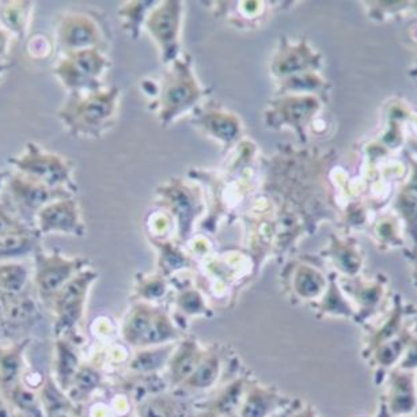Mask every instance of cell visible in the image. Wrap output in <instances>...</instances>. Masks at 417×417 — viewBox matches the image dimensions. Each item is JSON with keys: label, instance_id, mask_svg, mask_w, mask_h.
Masks as SVG:
<instances>
[{"label": "cell", "instance_id": "2", "mask_svg": "<svg viewBox=\"0 0 417 417\" xmlns=\"http://www.w3.org/2000/svg\"><path fill=\"white\" fill-rule=\"evenodd\" d=\"M14 171L53 189H67L74 193L71 165L60 155L48 153L36 143H28L23 151L9 158Z\"/></svg>", "mask_w": 417, "mask_h": 417}, {"label": "cell", "instance_id": "13", "mask_svg": "<svg viewBox=\"0 0 417 417\" xmlns=\"http://www.w3.org/2000/svg\"><path fill=\"white\" fill-rule=\"evenodd\" d=\"M79 370L77 356L71 345L62 337L56 341V362H55V382L67 390L71 387V384Z\"/></svg>", "mask_w": 417, "mask_h": 417}, {"label": "cell", "instance_id": "19", "mask_svg": "<svg viewBox=\"0 0 417 417\" xmlns=\"http://www.w3.org/2000/svg\"><path fill=\"white\" fill-rule=\"evenodd\" d=\"M266 412V402L261 397H253L244 408V417H263Z\"/></svg>", "mask_w": 417, "mask_h": 417}, {"label": "cell", "instance_id": "15", "mask_svg": "<svg viewBox=\"0 0 417 417\" xmlns=\"http://www.w3.org/2000/svg\"><path fill=\"white\" fill-rule=\"evenodd\" d=\"M23 223L28 222L19 217L11 201H0V238Z\"/></svg>", "mask_w": 417, "mask_h": 417}, {"label": "cell", "instance_id": "6", "mask_svg": "<svg viewBox=\"0 0 417 417\" xmlns=\"http://www.w3.org/2000/svg\"><path fill=\"white\" fill-rule=\"evenodd\" d=\"M105 67L107 60L95 48L68 53V56L55 68V74L65 87L75 93H79V90L97 92L98 77Z\"/></svg>", "mask_w": 417, "mask_h": 417}, {"label": "cell", "instance_id": "5", "mask_svg": "<svg viewBox=\"0 0 417 417\" xmlns=\"http://www.w3.org/2000/svg\"><path fill=\"white\" fill-rule=\"evenodd\" d=\"M6 186L9 190L10 201L16 207L19 217L31 224L36 215L44 207H47L48 204L72 196L71 190L49 188L37 181H33L16 171L11 173Z\"/></svg>", "mask_w": 417, "mask_h": 417}, {"label": "cell", "instance_id": "11", "mask_svg": "<svg viewBox=\"0 0 417 417\" xmlns=\"http://www.w3.org/2000/svg\"><path fill=\"white\" fill-rule=\"evenodd\" d=\"M33 284L31 269L18 261L0 263V294L19 295L29 290Z\"/></svg>", "mask_w": 417, "mask_h": 417}, {"label": "cell", "instance_id": "12", "mask_svg": "<svg viewBox=\"0 0 417 417\" xmlns=\"http://www.w3.org/2000/svg\"><path fill=\"white\" fill-rule=\"evenodd\" d=\"M3 397L13 405L21 417H45L38 391L23 382L13 387Z\"/></svg>", "mask_w": 417, "mask_h": 417}, {"label": "cell", "instance_id": "9", "mask_svg": "<svg viewBox=\"0 0 417 417\" xmlns=\"http://www.w3.org/2000/svg\"><path fill=\"white\" fill-rule=\"evenodd\" d=\"M59 41L62 47L71 52L95 49L99 41V31L90 18L70 16L63 19L59 29Z\"/></svg>", "mask_w": 417, "mask_h": 417}, {"label": "cell", "instance_id": "16", "mask_svg": "<svg viewBox=\"0 0 417 417\" xmlns=\"http://www.w3.org/2000/svg\"><path fill=\"white\" fill-rule=\"evenodd\" d=\"M99 382H101V377L97 371L89 369V367H80L77 370L71 386L77 390V393L89 394L99 385Z\"/></svg>", "mask_w": 417, "mask_h": 417}, {"label": "cell", "instance_id": "20", "mask_svg": "<svg viewBox=\"0 0 417 417\" xmlns=\"http://www.w3.org/2000/svg\"><path fill=\"white\" fill-rule=\"evenodd\" d=\"M170 28H174V21H173L170 14H168V16L162 14L159 18H156V29H155V31L165 41L169 40L171 36L174 34V31Z\"/></svg>", "mask_w": 417, "mask_h": 417}, {"label": "cell", "instance_id": "10", "mask_svg": "<svg viewBox=\"0 0 417 417\" xmlns=\"http://www.w3.org/2000/svg\"><path fill=\"white\" fill-rule=\"evenodd\" d=\"M40 238L41 234L31 223H23L7 232L0 238V263L14 261L19 257L33 254L40 247Z\"/></svg>", "mask_w": 417, "mask_h": 417}, {"label": "cell", "instance_id": "23", "mask_svg": "<svg viewBox=\"0 0 417 417\" xmlns=\"http://www.w3.org/2000/svg\"><path fill=\"white\" fill-rule=\"evenodd\" d=\"M0 417H21L13 405L0 394Z\"/></svg>", "mask_w": 417, "mask_h": 417}, {"label": "cell", "instance_id": "1", "mask_svg": "<svg viewBox=\"0 0 417 417\" xmlns=\"http://www.w3.org/2000/svg\"><path fill=\"white\" fill-rule=\"evenodd\" d=\"M119 92H90L85 97L75 95L59 112V117L74 135L98 136L112 119Z\"/></svg>", "mask_w": 417, "mask_h": 417}, {"label": "cell", "instance_id": "17", "mask_svg": "<svg viewBox=\"0 0 417 417\" xmlns=\"http://www.w3.org/2000/svg\"><path fill=\"white\" fill-rule=\"evenodd\" d=\"M217 367L215 362H207V363L201 364L200 367H197L192 374L190 382L195 386H208L217 378Z\"/></svg>", "mask_w": 417, "mask_h": 417}, {"label": "cell", "instance_id": "21", "mask_svg": "<svg viewBox=\"0 0 417 417\" xmlns=\"http://www.w3.org/2000/svg\"><path fill=\"white\" fill-rule=\"evenodd\" d=\"M196 357L193 356L192 352H185L184 356L180 359L178 362V367L175 369V372L180 375V377H185L188 374H193L195 372V366H196Z\"/></svg>", "mask_w": 417, "mask_h": 417}, {"label": "cell", "instance_id": "14", "mask_svg": "<svg viewBox=\"0 0 417 417\" xmlns=\"http://www.w3.org/2000/svg\"><path fill=\"white\" fill-rule=\"evenodd\" d=\"M31 6L29 1L4 3V7L0 9V22L7 31H14L19 37H23L29 21Z\"/></svg>", "mask_w": 417, "mask_h": 417}, {"label": "cell", "instance_id": "26", "mask_svg": "<svg viewBox=\"0 0 417 417\" xmlns=\"http://www.w3.org/2000/svg\"><path fill=\"white\" fill-rule=\"evenodd\" d=\"M10 68V65L7 63H0V77Z\"/></svg>", "mask_w": 417, "mask_h": 417}, {"label": "cell", "instance_id": "24", "mask_svg": "<svg viewBox=\"0 0 417 417\" xmlns=\"http://www.w3.org/2000/svg\"><path fill=\"white\" fill-rule=\"evenodd\" d=\"M9 49V37L7 33L0 29V56H4Z\"/></svg>", "mask_w": 417, "mask_h": 417}, {"label": "cell", "instance_id": "18", "mask_svg": "<svg viewBox=\"0 0 417 417\" xmlns=\"http://www.w3.org/2000/svg\"><path fill=\"white\" fill-rule=\"evenodd\" d=\"M163 360V354L162 352H156V354H143L140 355L134 363H132V369L138 371H148L153 370L155 367H158Z\"/></svg>", "mask_w": 417, "mask_h": 417}, {"label": "cell", "instance_id": "25", "mask_svg": "<svg viewBox=\"0 0 417 417\" xmlns=\"http://www.w3.org/2000/svg\"><path fill=\"white\" fill-rule=\"evenodd\" d=\"M11 173H13L11 170L0 171V189L3 188V185H6V183L10 178Z\"/></svg>", "mask_w": 417, "mask_h": 417}, {"label": "cell", "instance_id": "8", "mask_svg": "<svg viewBox=\"0 0 417 417\" xmlns=\"http://www.w3.org/2000/svg\"><path fill=\"white\" fill-rule=\"evenodd\" d=\"M29 337L0 344V394L4 396L22 382L26 372V352Z\"/></svg>", "mask_w": 417, "mask_h": 417}, {"label": "cell", "instance_id": "7", "mask_svg": "<svg viewBox=\"0 0 417 417\" xmlns=\"http://www.w3.org/2000/svg\"><path fill=\"white\" fill-rule=\"evenodd\" d=\"M33 224L41 235L62 232L80 237L85 232L77 201L71 197L48 204L36 215Z\"/></svg>", "mask_w": 417, "mask_h": 417}, {"label": "cell", "instance_id": "22", "mask_svg": "<svg viewBox=\"0 0 417 417\" xmlns=\"http://www.w3.org/2000/svg\"><path fill=\"white\" fill-rule=\"evenodd\" d=\"M141 417H166V412L159 404L151 402L141 408Z\"/></svg>", "mask_w": 417, "mask_h": 417}, {"label": "cell", "instance_id": "4", "mask_svg": "<svg viewBox=\"0 0 417 417\" xmlns=\"http://www.w3.org/2000/svg\"><path fill=\"white\" fill-rule=\"evenodd\" d=\"M97 274L93 271H82L71 281H68L50 300L48 308L52 309L56 317L53 327L58 339L67 332L72 330L80 321L86 296Z\"/></svg>", "mask_w": 417, "mask_h": 417}, {"label": "cell", "instance_id": "3", "mask_svg": "<svg viewBox=\"0 0 417 417\" xmlns=\"http://www.w3.org/2000/svg\"><path fill=\"white\" fill-rule=\"evenodd\" d=\"M33 287L40 300L49 306L63 287L82 272L83 260L67 259L59 251L48 253L41 245L33 253Z\"/></svg>", "mask_w": 417, "mask_h": 417}]
</instances>
